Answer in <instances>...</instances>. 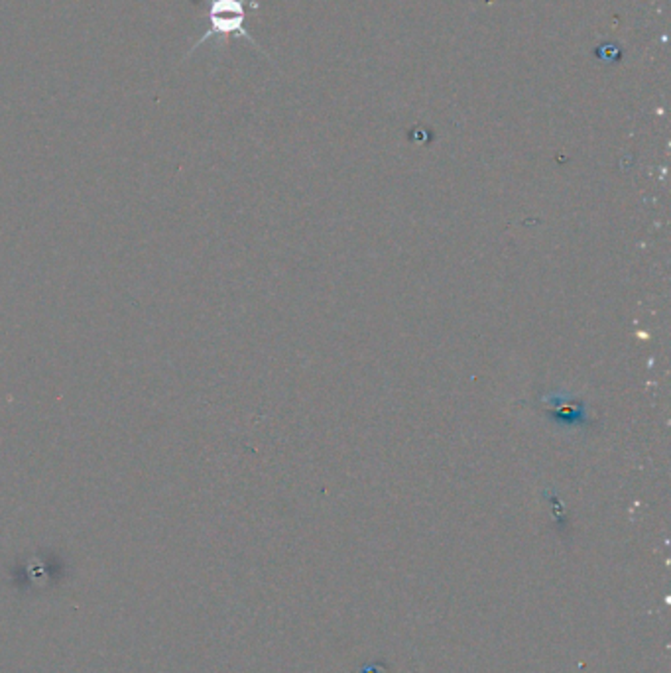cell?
<instances>
[{"label":"cell","instance_id":"6da1fadb","mask_svg":"<svg viewBox=\"0 0 671 673\" xmlns=\"http://www.w3.org/2000/svg\"><path fill=\"white\" fill-rule=\"evenodd\" d=\"M205 2L209 6V12H207L209 30L205 32L195 42V46L189 50V53L195 52L199 46H203L213 36H241V38H246L252 46L258 48V43L254 42V38L244 30V16H246L244 4H246V0H205Z\"/></svg>","mask_w":671,"mask_h":673}]
</instances>
